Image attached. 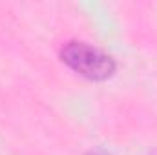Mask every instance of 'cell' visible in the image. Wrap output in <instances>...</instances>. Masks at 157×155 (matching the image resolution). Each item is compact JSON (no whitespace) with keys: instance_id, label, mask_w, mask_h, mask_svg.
I'll use <instances>...</instances> for the list:
<instances>
[{"instance_id":"6da1fadb","label":"cell","mask_w":157,"mask_h":155,"mask_svg":"<svg viewBox=\"0 0 157 155\" xmlns=\"http://www.w3.org/2000/svg\"><path fill=\"white\" fill-rule=\"evenodd\" d=\"M60 57L75 73L90 80H106L115 71V62L110 55L84 42H68Z\"/></svg>"},{"instance_id":"7a4b0ae2","label":"cell","mask_w":157,"mask_h":155,"mask_svg":"<svg viewBox=\"0 0 157 155\" xmlns=\"http://www.w3.org/2000/svg\"><path fill=\"white\" fill-rule=\"evenodd\" d=\"M88 155H108V153H102V152H93V153H88Z\"/></svg>"}]
</instances>
